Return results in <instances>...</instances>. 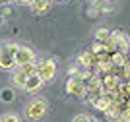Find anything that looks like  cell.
I'll return each instance as SVG.
<instances>
[{"instance_id": "obj_1", "label": "cell", "mask_w": 130, "mask_h": 122, "mask_svg": "<svg viewBox=\"0 0 130 122\" xmlns=\"http://www.w3.org/2000/svg\"><path fill=\"white\" fill-rule=\"evenodd\" d=\"M49 111H51L49 101H47L45 97H35V99H31V101L25 105V111H23V112H25L27 120L37 122V120H43Z\"/></svg>"}, {"instance_id": "obj_2", "label": "cell", "mask_w": 130, "mask_h": 122, "mask_svg": "<svg viewBox=\"0 0 130 122\" xmlns=\"http://www.w3.org/2000/svg\"><path fill=\"white\" fill-rule=\"evenodd\" d=\"M16 48H18V43H4V47H0V70L14 72L18 68Z\"/></svg>"}, {"instance_id": "obj_3", "label": "cell", "mask_w": 130, "mask_h": 122, "mask_svg": "<svg viewBox=\"0 0 130 122\" xmlns=\"http://www.w3.org/2000/svg\"><path fill=\"white\" fill-rule=\"evenodd\" d=\"M113 50H120V53H130V33L122 31V29H111V39L107 43Z\"/></svg>"}, {"instance_id": "obj_4", "label": "cell", "mask_w": 130, "mask_h": 122, "mask_svg": "<svg viewBox=\"0 0 130 122\" xmlns=\"http://www.w3.org/2000/svg\"><path fill=\"white\" fill-rule=\"evenodd\" d=\"M66 93L70 97H76V99H87V85L86 81L78 78V76H70L68 81H66Z\"/></svg>"}, {"instance_id": "obj_5", "label": "cell", "mask_w": 130, "mask_h": 122, "mask_svg": "<svg viewBox=\"0 0 130 122\" xmlns=\"http://www.w3.org/2000/svg\"><path fill=\"white\" fill-rule=\"evenodd\" d=\"M35 72H37V62L25 64V66H18V68L14 70V76H12V83L22 89L23 83H25V80H27L31 74H35Z\"/></svg>"}, {"instance_id": "obj_6", "label": "cell", "mask_w": 130, "mask_h": 122, "mask_svg": "<svg viewBox=\"0 0 130 122\" xmlns=\"http://www.w3.org/2000/svg\"><path fill=\"white\" fill-rule=\"evenodd\" d=\"M37 72H39V76L43 78V81L45 83H49V81H53L54 78H56V60H53V58H45V60H41V62H37Z\"/></svg>"}, {"instance_id": "obj_7", "label": "cell", "mask_w": 130, "mask_h": 122, "mask_svg": "<svg viewBox=\"0 0 130 122\" xmlns=\"http://www.w3.org/2000/svg\"><path fill=\"white\" fill-rule=\"evenodd\" d=\"M16 62L18 66H25V64H33L37 62V56L29 47H23V45H18L16 48Z\"/></svg>"}, {"instance_id": "obj_8", "label": "cell", "mask_w": 130, "mask_h": 122, "mask_svg": "<svg viewBox=\"0 0 130 122\" xmlns=\"http://www.w3.org/2000/svg\"><path fill=\"white\" fill-rule=\"evenodd\" d=\"M120 81H122V78H120L117 72H109V74L101 76V87H103L105 93H109V91H117V87H119Z\"/></svg>"}, {"instance_id": "obj_9", "label": "cell", "mask_w": 130, "mask_h": 122, "mask_svg": "<svg viewBox=\"0 0 130 122\" xmlns=\"http://www.w3.org/2000/svg\"><path fill=\"white\" fill-rule=\"evenodd\" d=\"M76 64L82 66V68H86V70H93L95 64H97V56H95L91 50H82V53L78 54V58H76Z\"/></svg>"}, {"instance_id": "obj_10", "label": "cell", "mask_w": 130, "mask_h": 122, "mask_svg": "<svg viewBox=\"0 0 130 122\" xmlns=\"http://www.w3.org/2000/svg\"><path fill=\"white\" fill-rule=\"evenodd\" d=\"M43 78L39 76V72H35V74H31L29 78L25 80V83H23L22 91H25V93H37L41 87H43Z\"/></svg>"}, {"instance_id": "obj_11", "label": "cell", "mask_w": 130, "mask_h": 122, "mask_svg": "<svg viewBox=\"0 0 130 122\" xmlns=\"http://www.w3.org/2000/svg\"><path fill=\"white\" fill-rule=\"evenodd\" d=\"M89 103H91L93 109H97V111H103V112H105L113 101H111V97H109L105 91H101V93H97L95 97H91V99H89Z\"/></svg>"}, {"instance_id": "obj_12", "label": "cell", "mask_w": 130, "mask_h": 122, "mask_svg": "<svg viewBox=\"0 0 130 122\" xmlns=\"http://www.w3.org/2000/svg\"><path fill=\"white\" fill-rule=\"evenodd\" d=\"M29 8H31V12L35 16H45V14H49L51 8H53V0H35Z\"/></svg>"}, {"instance_id": "obj_13", "label": "cell", "mask_w": 130, "mask_h": 122, "mask_svg": "<svg viewBox=\"0 0 130 122\" xmlns=\"http://www.w3.org/2000/svg\"><path fill=\"white\" fill-rule=\"evenodd\" d=\"M126 62H128V54L126 53H120V50H113L111 53V64L115 68H122Z\"/></svg>"}, {"instance_id": "obj_14", "label": "cell", "mask_w": 130, "mask_h": 122, "mask_svg": "<svg viewBox=\"0 0 130 122\" xmlns=\"http://www.w3.org/2000/svg\"><path fill=\"white\" fill-rule=\"evenodd\" d=\"M109 39H111V29H109V27H97V29H95V41L109 43Z\"/></svg>"}, {"instance_id": "obj_15", "label": "cell", "mask_w": 130, "mask_h": 122, "mask_svg": "<svg viewBox=\"0 0 130 122\" xmlns=\"http://www.w3.org/2000/svg\"><path fill=\"white\" fill-rule=\"evenodd\" d=\"M0 101H2V103H14V101H16V91L12 89V87L0 89Z\"/></svg>"}, {"instance_id": "obj_16", "label": "cell", "mask_w": 130, "mask_h": 122, "mask_svg": "<svg viewBox=\"0 0 130 122\" xmlns=\"http://www.w3.org/2000/svg\"><path fill=\"white\" fill-rule=\"evenodd\" d=\"M120 112H122V109H120L117 103H111V105H109V109L105 111V116H107L109 120H113V122H115V118L119 116Z\"/></svg>"}, {"instance_id": "obj_17", "label": "cell", "mask_w": 130, "mask_h": 122, "mask_svg": "<svg viewBox=\"0 0 130 122\" xmlns=\"http://www.w3.org/2000/svg\"><path fill=\"white\" fill-rule=\"evenodd\" d=\"M0 122H22V118L18 116L16 112H4L0 116Z\"/></svg>"}, {"instance_id": "obj_18", "label": "cell", "mask_w": 130, "mask_h": 122, "mask_svg": "<svg viewBox=\"0 0 130 122\" xmlns=\"http://www.w3.org/2000/svg\"><path fill=\"white\" fill-rule=\"evenodd\" d=\"M72 122H99V120L95 116H91V114H76L72 118Z\"/></svg>"}, {"instance_id": "obj_19", "label": "cell", "mask_w": 130, "mask_h": 122, "mask_svg": "<svg viewBox=\"0 0 130 122\" xmlns=\"http://www.w3.org/2000/svg\"><path fill=\"white\" fill-rule=\"evenodd\" d=\"M115 122H130V109H124L119 116L115 118Z\"/></svg>"}, {"instance_id": "obj_20", "label": "cell", "mask_w": 130, "mask_h": 122, "mask_svg": "<svg viewBox=\"0 0 130 122\" xmlns=\"http://www.w3.org/2000/svg\"><path fill=\"white\" fill-rule=\"evenodd\" d=\"M14 2H16L18 6H31L35 0H14Z\"/></svg>"}, {"instance_id": "obj_21", "label": "cell", "mask_w": 130, "mask_h": 122, "mask_svg": "<svg viewBox=\"0 0 130 122\" xmlns=\"http://www.w3.org/2000/svg\"><path fill=\"white\" fill-rule=\"evenodd\" d=\"M2 16H4V18H6V16H12V8H10L8 4L4 6V10H2Z\"/></svg>"}, {"instance_id": "obj_22", "label": "cell", "mask_w": 130, "mask_h": 122, "mask_svg": "<svg viewBox=\"0 0 130 122\" xmlns=\"http://www.w3.org/2000/svg\"><path fill=\"white\" fill-rule=\"evenodd\" d=\"M12 0H0V6H6V4H10Z\"/></svg>"}, {"instance_id": "obj_23", "label": "cell", "mask_w": 130, "mask_h": 122, "mask_svg": "<svg viewBox=\"0 0 130 122\" xmlns=\"http://www.w3.org/2000/svg\"><path fill=\"white\" fill-rule=\"evenodd\" d=\"M4 21H6V18H4V16H2V14H0V27L4 25Z\"/></svg>"}, {"instance_id": "obj_24", "label": "cell", "mask_w": 130, "mask_h": 122, "mask_svg": "<svg viewBox=\"0 0 130 122\" xmlns=\"http://www.w3.org/2000/svg\"><path fill=\"white\" fill-rule=\"evenodd\" d=\"M53 2H66V0H53Z\"/></svg>"}, {"instance_id": "obj_25", "label": "cell", "mask_w": 130, "mask_h": 122, "mask_svg": "<svg viewBox=\"0 0 130 122\" xmlns=\"http://www.w3.org/2000/svg\"><path fill=\"white\" fill-rule=\"evenodd\" d=\"M128 54H130V53H128Z\"/></svg>"}]
</instances>
